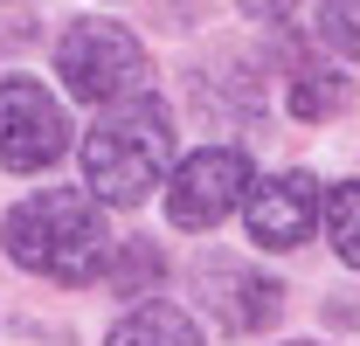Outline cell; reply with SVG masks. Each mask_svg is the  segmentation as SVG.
Instances as JSON below:
<instances>
[{"mask_svg":"<svg viewBox=\"0 0 360 346\" xmlns=\"http://www.w3.org/2000/svg\"><path fill=\"white\" fill-rule=\"evenodd\" d=\"M250 21H270V28H291L298 21V0H243Z\"/></svg>","mask_w":360,"mask_h":346,"instance_id":"obj_13","label":"cell"},{"mask_svg":"<svg viewBox=\"0 0 360 346\" xmlns=\"http://www.w3.org/2000/svg\"><path fill=\"white\" fill-rule=\"evenodd\" d=\"M56 77L77 104H125L146 90L153 77V56L132 42V28L118 21H77L63 42H56Z\"/></svg>","mask_w":360,"mask_h":346,"instance_id":"obj_3","label":"cell"},{"mask_svg":"<svg viewBox=\"0 0 360 346\" xmlns=\"http://www.w3.org/2000/svg\"><path fill=\"white\" fill-rule=\"evenodd\" d=\"M174 173V111L160 97L104 104V118L84 139V180L104 208H139L160 180Z\"/></svg>","mask_w":360,"mask_h":346,"instance_id":"obj_2","label":"cell"},{"mask_svg":"<svg viewBox=\"0 0 360 346\" xmlns=\"http://www.w3.org/2000/svg\"><path fill=\"white\" fill-rule=\"evenodd\" d=\"M319 222H326V194H319V180L305 167L270 173L264 187H250V201H243V229H250L257 250H298Z\"/></svg>","mask_w":360,"mask_h":346,"instance_id":"obj_7","label":"cell"},{"mask_svg":"<svg viewBox=\"0 0 360 346\" xmlns=\"http://www.w3.org/2000/svg\"><path fill=\"white\" fill-rule=\"evenodd\" d=\"M347 97H354V77H340L326 63H298L291 70V111L298 118H333V111H347Z\"/></svg>","mask_w":360,"mask_h":346,"instance_id":"obj_9","label":"cell"},{"mask_svg":"<svg viewBox=\"0 0 360 346\" xmlns=\"http://www.w3.org/2000/svg\"><path fill=\"white\" fill-rule=\"evenodd\" d=\"M194 298L208 305V319L222 326V333H264L277 326V312H284V284L270 277V270H250L243 257H208L194 270Z\"/></svg>","mask_w":360,"mask_h":346,"instance_id":"obj_6","label":"cell"},{"mask_svg":"<svg viewBox=\"0 0 360 346\" xmlns=\"http://www.w3.org/2000/svg\"><path fill=\"white\" fill-rule=\"evenodd\" d=\"M70 153V118L35 77H0V167L42 173Z\"/></svg>","mask_w":360,"mask_h":346,"instance_id":"obj_5","label":"cell"},{"mask_svg":"<svg viewBox=\"0 0 360 346\" xmlns=\"http://www.w3.org/2000/svg\"><path fill=\"white\" fill-rule=\"evenodd\" d=\"M326 243L347 270H360V180H340L326 194Z\"/></svg>","mask_w":360,"mask_h":346,"instance_id":"obj_10","label":"cell"},{"mask_svg":"<svg viewBox=\"0 0 360 346\" xmlns=\"http://www.w3.org/2000/svg\"><path fill=\"white\" fill-rule=\"evenodd\" d=\"M250 187H257V173H250V153H236V146H201V153H187L167 180V222L174 229H215L222 215H236L243 201H250Z\"/></svg>","mask_w":360,"mask_h":346,"instance_id":"obj_4","label":"cell"},{"mask_svg":"<svg viewBox=\"0 0 360 346\" xmlns=\"http://www.w3.org/2000/svg\"><path fill=\"white\" fill-rule=\"evenodd\" d=\"M7 257L49 284H90L111 257L104 201L84 187H42L7 215Z\"/></svg>","mask_w":360,"mask_h":346,"instance_id":"obj_1","label":"cell"},{"mask_svg":"<svg viewBox=\"0 0 360 346\" xmlns=\"http://www.w3.org/2000/svg\"><path fill=\"white\" fill-rule=\"evenodd\" d=\"M104 346H201V333H194V319H187L180 305L153 298V305H132V312L111 326Z\"/></svg>","mask_w":360,"mask_h":346,"instance_id":"obj_8","label":"cell"},{"mask_svg":"<svg viewBox=\"0 0 360 346\" xmlns=\"http://www.w3.org/2000/svg\"><path fill=\"white\" fill-rule=\"evenodd\" d=\"M319 35L360 63V0H319Z\"/></svg>","mask_w":360,"mask_h":346,"instance_id":"obj_12","label":"cell"},{"mask_svg":"<svg viewBox=\"0 0 360 346\" xmlns=\"http://www.w3.org/2000/svg\"><path fill=\"white\" fill-rule=\"evenodd\" d=\"M160 277H167V263H160L153 243H132L125 257L111 263V291H118V298H153V284H160Z\"/></svg>","mask_w":360,"mask_h":346,"instance_id":"obj_11","label":"cell"},{"mask_svg":"<svg viewBox=\"0 0 360 346\" xmlns=\"http://www.w3.org/2000/svg\"><path fill=\"white\" fill-rule=\"evenodd\" d=\"M298 346H319V340H298Z\"/></svg>","mask_w":360,"mask_h":346,"instance_id":"obj_14","label":"cell"}]
</instances>
